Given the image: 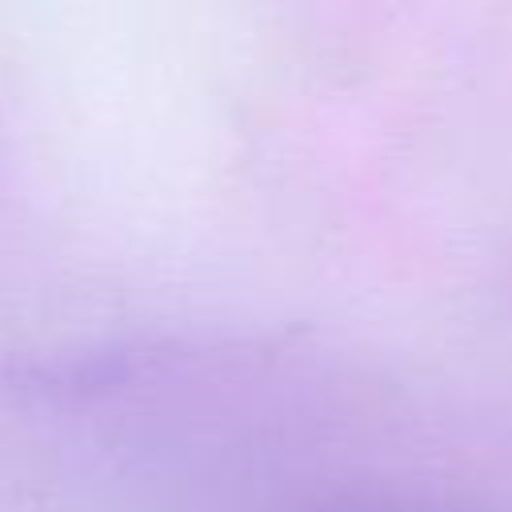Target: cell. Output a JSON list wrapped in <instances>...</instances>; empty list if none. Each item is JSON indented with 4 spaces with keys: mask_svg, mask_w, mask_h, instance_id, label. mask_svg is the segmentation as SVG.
Wrapping results in <instances>:
<instances>
[{
    "mask_svg": "<svg viewBox=\"0 0 512 512\" xmlns=\"http://www.w3.org/2000/svg\"><path fill=\"white\" fill-rule=\"evenodd\" d=\"M316 512H380V508H316Z\"/></svg>",
    "mask_w": 512,
    "mask_h": 512,
    "instance_id": "1",
    "label": "cell"
}]
</instances>
